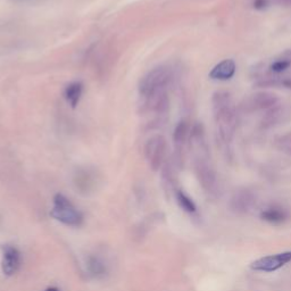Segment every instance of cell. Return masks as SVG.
I'll return each instance as SVG.
<instances>
[{
  "mask_svg": "<svg viewBox=\"0 0 291 291\" xmlns=\"http://www.w3.org/2000/svg\"><path fill=\"white\" fill-rule=\"evenodd\" d=\"M269 6V0H254V8L262 10Z\"/></svg>",
  "mask_w": 291,
  "mask_h": 291,
  "instance_id": "cell-16",
  "label": "cell"
},
{
  "mask_svg": "<svg viewBox=\"0 0 291 291\" xmlns=\"http://www.w3.org/2000/svg\"><path fill=\"white\" fill-rule=\"evenodd\" d=\"M45 291H59V290L57 288H48L47 290H45Z\"/></svg>",
  "mask_w": 291,
  "mask_h": 291,
  "instance_id": "cell-20",
  "label": "cell"
},
{
  "mask_svg": "<svg viewBox=\"0 0 291 291\" xmlns=\"http://www.w3.org/2000/svg\"><path fill=\"white\" fill-rule=\"evenodd\" d=\"M50 214L57 221L70 227H79L83 220L81 213L74 207V205L66 197L59 194L53 198V208Z\"/></svg>",
  "mask_w": 291,
  "mask_h": 291,
  "instance_id": "cell-2",
  "label": "cell"
},
{
  "mask_svg": "<svg viewBox=\"0 0 291 291\" xmlns=\"http://www.w3.org/2000/svg\"><path fill=\"white\" fill-rule=\"evenodd\" d=\"M260 217H262L264 221L270 222V223L280 224L287 220L288 215H287L285 210L273 207V208H267L264 210V212L260 214Z\"/></svg>",
  "mask_w": 291,
  "mask_h": 291,
  "instance_id": "cell-11",
  "label": "cell"
},
{
  "mask_svg": "<svg viewBox=\"0 0 291 291\" xmlns=\"http://www.w3.org/2000/svg\"><path fill=\"white\" fill-rule=\"evenodd\" d=\"M88 267H89L90 273L93 275H101L104 274L105 267L102 265V263L97 258H90L89 262H88Z\"/></svg>",
  "mask_w": 291,
  "mask_h": 291,
  "instance_id": "cell-15",
  "label": "cell"
},
{
  "mask_svg": "<svg viewBox=\"0 0 291 291\" xmlns=\"http://www.w3.org/2000/svg\"><path fill=\"white\" fill-rule=\"evenodd\" d=\"M237 65L233 59H224L213 67L209 73V78L220 81H227L236 74Z\"/></svg>",
  "mask_w": 291,
  "mask_h": 291,
  "instance_id": "cell-9",
  "label": "cell"
},
{
  "mask_svg": "<svg viewBox=\"0 0 291 291\" xmlns=\"http://www.w3.org/2000/svg\"><path fill=\"white\" fill-rule=\"evenodd\" d=\"M82 83L80 82H74L67 86L66 90H65V98H66V100L70 102L72 107H75L79 104L80 98L82 96Z\"/></svg>",
  "mask_w": 291,
  "mask_h": 291,
  "instance_id": "cell-12",
  "label": "cell"
},
{
  "mask_svg": "<svg viewBox=\"0 0 291 291\" xmlns=\"http://www.w3.org/2000/svg\"><path fill=\"white\" fill-rule=\"evenodd\" d=\"M286 116L285 109L281 106H274L272 108L267 109V113L264 115L262 120V126L264 129H269L272 126L279 125L283 122V118Z\"/></svg>",
  "mask_w": 291,
  "mask_h": 291,
  "instance_id": "cell-10",
  "label": "cell"
},
{
  "mask_svg": "<svg viewBox=\"0 0 291 291\" xmlns=\"http://www.w3.org/2000/svg\"><path fill=\"white\" fill-rule=\"evenodd\" d=\"M279 98L274 94L257 93L244 99V101L241 104V109L246 113H252L257 112V110L270 109L272 107L277 106Z\"/></svg>",
  "mask_w": 291,
  "mask_h": 291,
  "instance_id": "cell-5",
  "label": "cell"
},
{
  "mask_svg": "<svg viewBox=\"0 0 291 291\" xmlns=\"http://www.w3.org/2000/svg\"><path fill=\"white\" fill-rule=\"evenodd\" d=\"M177 199H178V202L180 204V206H181V207L185 209L186 212H188V213L196 212L197 207H196V205H194V202L193 201V199H190L186 194H183L182 191H178Z\"/></svg>",
  "mask_w": 291,
  "mask_h": 291,
  "instance_id": "cell-13",
  "label": "cell"
},
{
  "mask_svg": "<svg viewBox=\"0 0 291 291\" xmlns=\"http://www.w3.org/2000/svg\"><path fill=\"white\" fill-rule=\"evenodd\" d=\"M15 2H30V1H33V0H13Z\"/></svg>",
  "mask_w": 291,
  "mask_h": 291,
  "instance_id": "cell-19",
  "label": "cell"
},
{
  "mask_svg": "<svg viewBox=\"0 0 291 291\" xmlns=\"http://www.w3.org/2000/svg\"><path fill=\"white\" fill-rule=\"evenodd\" d=\"M291 262V251L266 256L250 264V269L260 272H274Z\"/></svg>",
  "mask_w": 291,
  "mask_h": 291,
  "instance_id": "cell-7",
  "label": "cell"
},
{
  "mask_svg": "<svg viewBox=\"0 0 291 291\" xmlns=\"http://www.w3.org/2000/svg\"><path fill=\"white\" fill-rule=\"evenodd\" d=\"M291 72V50L283 52L282 55L272 60L269 65V73L260 78L259 86H279L281 80L288 78L287 73Z\"/></svg>",
  "mask_w": 291,
  "mask_h": 291,
  "instance_id": "cell-4",
  "label": "cell"
},
{
  "mask_svg": "<svg viewBox=\"0 0 291 291\" xmlns=\"http://www.w3.org/2000/svg\"><path fill=\"white\" fill-rule=\"evenodd\" d=\"M166 152V140L162 136H155L147 141L145 147V154L150 163L151 167L157 170L162 164Z\"/></svg>",
  "mask_w": 291,
  "mask_h": 291,
  "instance_id": "cell-6",
  "label": "cell"
},
{
  "mask_svg": "<svg viewBox=\"0 0 291 291\" xmlns=\"http://www.w3.org/2000/svg\"><path fill=\"white\" fill-rule=\"evenodd\" d=\"M188 135V124L185 121H181L177 125L174 131V141L177 145H182L185 143L186 138Z\"/></svg>",
  "mask_w": 291,
  "mask_h": 291,
  "instance_id": "cell-14",
  "label": "cell"
},
{
  "mask_svg": "<svg viewBox=\"0 0 291 291\" xmlns=\"http://www.w3.org/2000/svg\"><path fill=\"white\" fill-rule=\"evenodd\" d=\"M279 2L283 3V5H287V6L291 5V0H279Z\"/></svg>",
  "mask_w": 291,
  "mask_h": 291,
  "instance_id": "cell-18",
  "label": "cell"
},
{
  "mask_svg": "<svg viewBox=\"0 0 291 291\" xmlns=\"http://www.w3.org/2000/svg\"><path fill=\"white\" fill-rule=\"evenodd\" d=\"M279 86H282L285 88H288V89H291V76L281 80L280 83H279Z\"/></svg>",
  "mask_w": 291,
  "mask_h": 291,
  "instance_id": "cell-17",
  "label": "cell"
},
{
  "mask_svg": "<svg viewBox=\"0 0 291 291\" xmlns=\"http://www.w3.org/2000/svg\"><path fill=\"white\" fill-rule=\"evenodd\" d=\"M171 79V73L166 67H156L148 73L141 80L139 91L145 98H150L152 96L165 90L166 84Z\"/></svg>",
  "mask_w": 291,
  "mask_h": 291,
  "instance_id": "cell-3",
  "label": "cell"
},
{
  "mask_svg": "<svg viewBox=\"0 0 291 291\" xmlns=\"http://www.w3.org/2000/svg\"><path fill=\"white\" fill-rule=\"evenodd\" d=\"M213 109L218 135L224 143H230L235 135L237 125L236 110L230 94L227 91L214 94Z\"/></svg>",
  "mask_w": 291,
  "mask_h": 291,
  "instance_id": "cell-1",
  "label": "cell"
},
{
  "mask_svg": "<svg viewBox=\"0 0 291 291\" xmlns=\"http://www.w3.org/2000/svg\"><path fill=\"white\" fill-rule=\"evenodd\" d=\"M20 251L15 247L5 246L2 248V272L6 275H13L20 267Z\"/></svg>",
  "mask_w": 291,
  "mask_h": 291,
  "instance_id": "cell-8",
  "label": "cell"
}]
</instances>
